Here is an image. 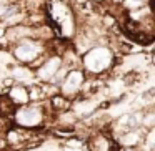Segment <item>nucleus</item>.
<instances>
[{
	"label": "nucleus",
	"instance_id": "nucleus-4",
	"mask_svg": "<svg viewBox=\"0 0 155 151\" xmlns=\"http://www.w3.org/2000/svg\"><path fill=\"white\" fill-rule=\"evenodd\" d=\"M50 105L54 110H58V111H65L68 108V101L64 95H55L54 98L50 100Z\"/></svg>",
	"mask_w": 155,
	"mask_h": 151
},
{
	"label": "nucleus",
	"instance_id": "nucleus-2",
	"mask_svg": "<svg viewBox=\"0 0 155 151\" xmlns=\"http://www.w3.org/2000/svg\"><path fill=\"white\" fill-rule=\"evenodd\" d=\"M80 85H82V73H80V71H72V73L65 78L64 87H62V90H64V93H65L64 96L74 95L75 91L78 90V87H80Z\"/></svg>",
	"mask_w": 155,
	"mask_h": 151
},
{
	"label": "nucleus",
	"instance_id": "nucleus-1",
	"mask_svg": "<svg viewBox=\"0 0 155 151\" xmlns=\"http://www.w3.org/2000/svg\"><path fill=\"white\" fill-rule=\"evenodd\" d=\"M15 115H17V121L24 126H34L42 121V113L38 108H18L15 110Z\"/></svg>",
	"mask_w": 155,
	"mask_h": 151
},
{
	"label": "nucleus",
	"instance_id": "nucleus-3",
	"mask_svg": "<svg viewBox=\"0 0 155 151\" xmlns=\"http://www.w3.org/2000/svg\"><path fill=\"white\" fill-rule=\"evenodd\" d=\"M8 98H10L12 101H14V105H20V103H25V101L28 100V95H27V90H25L24 87H14L10 90V93L7 95Z\"/></svg>",
	"mask_w": 155,
	"mask_h": 151
}]
</instances>
